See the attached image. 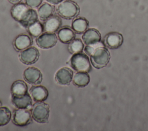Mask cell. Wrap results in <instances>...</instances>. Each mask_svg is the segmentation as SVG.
I'll return each mask as SVG.
<instances>
[{"label": "cell", "instance_id": "1", "mask_svg": "<svg viewBox=\"0 0 148 131\" xmlns=\"http://www.w3.org/2000/svg\"><path fill=\"white\" fill-rule=\"evenodd\" d=\"M10 12L12 17L27 28L38 21L36 11L23 3L14 4Z\"/></svg>", "mask_w": 148, "mask_h": 131}, {"label": "cell", "instance_id": "2", "mask_svg": "<svg viewBox=\"0 0 148 131\" xmlns=\"http://www.w3.org/2000/svg\"><path fill=\"white\" fill-rule=\"evenodd\" d=\"M79 7L76 3L71 0H65L58 4L56 12L59 16L65 19H72L79 13Z\"/></svg>", "mask_w": 148, "mask_h": 131}, {"label": "cell", "instance_id": "3", "mask_svg": "<svg viewBox=\"0 0 148 131\" xmlns=\"http://www.w3.org/2000/svg\"><path fill=\"white\" fill-rule=\"evenodd\" d=\"M90 56L91 63L97 69L106 66L110 60V54L106 48L102 47V44L95 48Z\"/></svg>", "mask_w": 148, "mask_h": 131}, {"label": "cell", "instance_id": "4", "mask_svg": "<svg viewBox=\"0 0 148 131\" xmlns=\"http://www.w3.org/2000/svg\"><path fill=\"white\" fill-rule=\"evenodd\" d=\"M69 65L77 72H88L91 69V66L87 55L79 53L73 54L69 60Z\"/></svg>", "mask_w": 148, "mask_h": 131}, {"label": "cell", "instance_id": "5", "mask_svg": "<svg viewBox=\"0 0 148 131\" xmlns=\"http://www.w3.org/2000/svg\"><path fill=\"white\" fill-rule=\"evenodd\" d=\"M49 106L43 102H36L32 108V117L38 123H46L49 116Z\"/></svg>", "mask_w": 148, "mask_h": 131}, {"label": "cell", "instance_id": "6", "mask_svg": "<svg viewBox=\"0 0 148 131\" xmlns=\"http://www.w3.org/2000/svg\"><path fill=\"white\" fill-rule=\"evenodd\" d=\"M12 119L15 125L19 126H24L31 122V114L28 109L18 108L14 110Z\"/></svg>", "mask_w": 148, "mask_h": 131}, {"label": "cell", "instance_id": "7", "mask_svg": "<svg viewBox=\"0 0 148 131\" xmlns=\"http://www.w3.org/2000/svg\"><path fill=\"white\" fill-rule=\"evenodd\" d=\"M39 55V52L36 47H29L20 53L19 59L24 64L31 65L38 60Z\"/></svg>", "mask_w": 148, "mask_h": 131}, {"label": "cell", "instance_id": "8", "mask_svg": "<svg viewBox=\"0 0 148 131\" xmlns=\"http://www.w3.org/2000/svg\"><path fill=\"white\" fill-rule=\"evenodd\" d=\"M57 42V37L53 32H45L41 34L36 39L37 45L43 49L54 47Z\"/></svg>", "mask_w": 148, "mask_h": 131}, {"label": "cell", "instance_id": "9", "mask_svg": "<svg viewBox=\"0 0 148 131\" xmlns=\"http://www.w3.org/2000/svg\"><path fill=\"white\" fill-rule=\"evenodd\" d=\"M24 80L31 84L38 85L42 81V74L39 69L35 67L27 68L23 73Z\"/></svg>", "mask_w": 148, "mask_h": 131}, {"label": "cell", "instance_id": "10", "mask_svg": "<svg viewBox=\"0 0 148 131\" xmlns=\"http://www.w3.org/2000/svg\"><path fill=\"white\" fill-rule=\"evenodd\" d=\"M55 80L56 82L60 85H69L73 80V72L68 68H62L56 72Z\"/></svg>", "mask_w": 148, "mask_h": 131}, {"label": "cell", "instance_id": "11", "mask_svg": "<svg viewBox=\"0 0 148 131\" xmlns=\"http://www.w3.org/2000/svg\"><path fill=\"white\" fill-rule=\"evenodd\" d=\"M104 40L107 47L111 49H116L121 46L123 38L121 34L116 32H112L105 36Z\"/></svg>", "mask_w": 148, "mask_h": 131}, {"label": "cell", "instance_id": "12", "mask_svg": "<svg viewBox=\"0 0 148 131\" xmlns=\"http://www.w3.org/2000/svg\"><path fill=\"white\" fill-rule=\"evenodd\" d=\"M12 102L17 108L29 109L32 104V99L28 93L21 96H12Z\"/></svg>", "mask_w": 148, "mask_h": 131}, {"label": "cell", "instance_id": "13", "mask_svg": "<svg viewBox=\"0 0 148 131\" xmlns=\"http://www.w3.org/2000/svg\"><path fill=\"white\" fill-rule=\"evenodd\" d=\"M30 95L36 102H44L48 97V91L42 85H33L30 88Z\"/></svg>", "mask_w": 148, "mask_h": 131}, {"label": "cell", "instance_id": "14", "mask_svg": "<svg viewBox=\"0 0 148 131\" xmlns=\"http://www.w3.org/2000/svg\"><path fill=\"white\" fill-rule=\"evenodd\" d=\"M101 39V34L98 31L94 28L86 30L83 36L82 39L86 45H94L100 42Z\"/></svg>", "mask_w": 148, "mask_h": 131}, {"label": "cell", "instance_id": "15", "mask_svg": "<svg viewBox=\"0 0 148 131\" xmlns=\"http://www.w3.org/2000/svg\"><path fill=\"white\" fill-rule=\"evenodd\" d=\"M62 24L61 19L57 16H51L45 21L43 25L44 31L54 32L60 29Z\"/></svg>", "mask_w": 148, "mask_h": 131}, {"label": "cell", "instance_id": "16", "mask_svg": "<svg viewBox=\"0 0 148 131\" xmlns=\"http://www.w3.org/2000/svg\"><path fill=\"white\" fill-rule=\"evenodd\" d=\"M32 44L31 38L26 34H21L17 36L14 40V46L18 51H23L29 47Z\"/></svg>", "mask_w": 148, "mask_h": 131}, {"label": "cell", "instance_id": "17", "mask_svg": "<svg viewBox=\"0 0 148 131\" xmlns=\"http://www.w3.org/2000/svg\"><path fill=\"white\" fill-rule=\"evenodd\" d=\"M75 38L74 31L68 27L61 28L58 32V38L63 43H69Z\"/></svg>", "mask_w": 148, "mask_h": 131}, {"label": "cell", "instance_id": "18", "mask_svg": "<svg viewBox=\"0 0 148 131\" xmlns=\"http://www.w3.org/2000/svg\"><path fill=\"white\" fill-rule=\"evenodd\" d=\"M90 78L87 72H77L73 77V83L78 87H84L90 82Z\"/></svg>", "mask_w": 148, "mask_h": 131}, {"label": "cell", "instance_id": "19", "mask_svg": "<svg viewBox=\"0 0 148 131\" xmlns=\"http://www.w3.org/2000/svg\"><path fill=\"white\" fill-rule=\"evenodd\" d=\"M27 85L22 80H16L11 86L12 96H21L27 93Z\"/></svg>", "mask_w": 148, "mask_h": 131}, {"label": "cell", "instance_id": "20", "mask_svg": "<svg viewBox=\"0 0 148 131\" xmlns=\"http://www.w3.org/2000/svg\"><path fill=\"white\" fill-rule=\"evenodd\" d=\"M53 12L54 7L48 3H43L38 10V14L39 18L44 21L53 16Z\"/></svg>", "mask_w": 148, "mask_h": 131}, {"label": "cell", "instance_id": "21", "mask_svg": "<svg viewBox=\"0 0 148 131\" xmlns=\"http://www.w3.org/2000/svg\"><path fill=\"white\" fill-rule=\"evenodd\" d=\"M88 27V21L83 17L75 18L72 23V29L77 33L84 32Z\"/></svg>", "mask_w": 148, "mask_h": 131}, {"label": "cell", "instance_id": "22", "mask_svg": "<svg viewBox=\"0 0 148 131\" xmlns=\"http://www.w3.org/2000/svg\"><path fill=\"white\" fill-rule=\"evenodd\" d=\"M27 29L30 35L35 38L39 36L44 31L43 24L38 21L29 25L27 28Z\"/></svg>", "mask_w": 148, "mask_h": 131}, {"label": "cell", "instance_id": "23", "mask_svg": "<svg viewBox=\"0 0 148 131\" xmlns=\"http://www.w3.org/2000/svg\"><path fill=\"white\" fill-rule=\"evenodd\" d=\"M84 48V44L82 41L79 39H73L68 46V50L72 54L81 53Z\"/></svg>", "mask_w": 148, "mask_h": 131}, {"label": "cell", "instance_id": "24", "mask_svg": "<svg viewBox=\"0 0 148 131\" xmlns=\"http://www.w3.org/2000/svg\"><path fill=\"white\" fill-rule=\"evenodd\" d=\"M11 111L6 107H0V126L7 125L11 119Z\"/></svg>", "mask_w": 148, "mask_h": 131}, {"label": "cell", "instance_id": "25", "mask_svg": "<svg viewBox=\"0 0 148 131\" xmlns=\"http://www.w3.org/2000/svg\"><path fill=\"white\" fill-rule=\"evenodd\" d=\"M43 0H25V4L31 8H36L39 6Z\"/></svg>", "mask_w": 148, "mask_h": 131}, {"label": "cell", "instance_id": "26", "mask_svg": "<svg viewBox=\"0 0 148 131\" xmlns=\"http://www.w3.org/2000/svg\"><path fill=\"white\" fill-rule=\"evenodd\" d=\"M47 2H48L49 3H51V4H53V5H57L59 4L60 3H61V2L63 1V0H46Z\"/></svg>", "mask_w": 148, "mask_h": 131}, {"label": "cell", "instance_id": "27", "mask_svg": "<svg viewBox=\"0 0 148 131\" xmlns=\"http://www.w3.org/2000/svg\"><path fill=\"white\" fill-rule=\"evenodd\" d=\"M21 0H8V1L9 2H10L11 3H13V4H16V3H19Z\"/></svg>", "mask_w": 148, "mask_h": 131}, {"label": "cell", "instance_id": "28", "mask_svg": "<svg viewBox=\"0 0 148 131\" xmlns=\"http://www.w3.org/2000/svg\"><path fill=\"white\" fill-rule=\"evenodd\" d=\"M1 106H2V103H1V100H0V107H1Z\"/></svg>", "mask_w": 148, "mask_h": 131}]
</instances>
